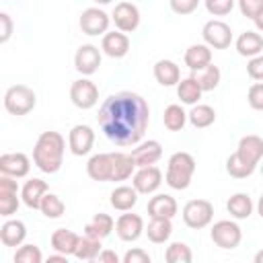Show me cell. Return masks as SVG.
I'll return each instance as SVG.
<instances>
[{"label":"cell","instance_id":"1","mask_svg":"<svg viewBox=\"0 0 263 263\" xmlns=\"http://www.w3.org/2000/svg\"><path fill=\"white\" fill-rule=\"evenodd\" d=\"M97 119L107 140L117 146H136L148 129L150 107L142 95L121 90L101 103Z\"/></svg>","mask_w":263,"mask_h":263},{"label":"cell","instance_id":"2","mask_svg":"<svg viewBox=\"0 0 263 263\" xmlns=\"http://www.w3.org/2000/svg\"><path fill=\"white\" fill-rule=\"evenodd\" d=\"M64 152H66V140L60 132H43L33 148V162L41 173L53 175L62 168L64 162Z\"/></svg>","mask_w":263,"mask_h":263},{"label":"cell","instance_id":"3","mask_svg":"<svg viewBox=\"0 0 263 263\" xmlns=\"http://www.w3.org/2000/svg\"><path fill=\"white\" fill-rule=\"evenodd\" d=\"M193 173H195V158L189 154V152H175L168 162H166V175H164V181L171 189H177V191H183L191 185V179H193Z\"/></svg>","mask_w":263,"mask_h":263},{"label":"cell","instance_id":"4","mask_svg":"<svg viewBox=\"0 0 263 263\" xmlns=\"http://www.w3.org/2000/svg\"><path fill=\"white\" fill-rule=\"evenodd\" d=\"M35 105H37V95L27 84H12L4 92V109L10 115H16V117L27 115L35 109Z\"/></svg>","mask_w":263,"mask_h":263},{"label":"cell","instance_id":"5","mask_svg":"<svg viewBox=\"0 0 263 263\" xmlns=\"http://www.w3.org/2000/svg\"><path fill=\"white\" fill-rule=\"evenodd\" d=\"M212 218H214V205L208 199H191L183 205V222L193 230H201L210 226Z\"/></svg>","mask_w":263,"mask_h":263},{"label":"cell","instance_id":"6","mask_svg":"<svg viewBox=\"0 0 263 263\" xmlns=\"http://www.w3.org/2000/svg\"><path fill=\"white\" fill-rule=\"evenodd\" d=\"M210 236L220 249H236L242 240V230L234 220H218L214 222Z\"/></svg>","mask_w":263,"mask_h":263},{"label":"cell","instance_id":"7","mask_svg":"<svg viewBox=\"0 0 263 263\" xmlns=\"http://www.w3.org/2000/svg\"><path fill=\"white\" fill-rule=\"evenodd\" d=\"M201 37H203V43L210 45L212 49H226L232 43V29L224 21L212 18L203 25Z\"/></svg>","mask_w":263,"mask_h":263},{"label":"cell","instance_id":"8","mask_svg":"<svg viewBox=\"0 0 263 263\" xmlns=\"http://www.w3.org/2000/svg\"><path fill=\"white\" fill-rule=\"evenodd\" d=\"M70 101L82 111L92 109L99 103V86L88 78H78L70 86Z\"/></svg>","mask_w":263,"mask_h":263},{"label":"cell","instance_id":"9","mask_svg":"<svg viewBox=\"0 0 263 263\" xmlns=\"http://www.w3.org/2000/svg\"><path fill=\"white\" fill-rule=\"evenodd\" d=\"M80 29L84 35H90V37H97V35H105L109 25H111V16L99 8V6H90V8H84L82 14H80Z\"/></svg>","mask_w":263,"mask_h":263},{"label":"cell","instance_id":"10","mask_svg":"<svg viewBox=\"0 0 263 263\" xmlns=\"http://www.w3.org/2000/svg\"><path fill=\"white\" fill-rule=\"evenodd\" d=\"M18 185L10 175H0V216L10 218L18 210Z\"/></svg>","mask_w":263,"mask_h":263},{"label":"cell","instance_id":"11","mask_svg":"<svg viewBox=\"0 0 263 263\" xmlns=\"http://www.w3.org/2000/svg\"><path fill=\"white\" fill-rule=\"evenodd\" d=\"M111 21L115 23L117 31L134 33V31L140 27V10H138V6L132 4V2H119V4H115V8H113Z\"/></svg>","mask_w":263,"mask_h":263},{"label":"cell","instance_id":"12","mask_svg":"<svg viewBox=\"0 0 263 263\" xmlns=\"http://www.w3.org/2000/svg\"><path fill=\"white\" fill-rule=\"evenodd\" d=\"M92 144H95V132L90 125H84V123H78L70 129L68 134V148L74 156H86L90 150H92Z\"/></svg>","mask_w":263,"mask_h":263},{"label":"cell","instance_id":"13","mask_svg":"<svg viewBox=\"0 0 263 263\" xmlns=\"http://www.w3.org/2000/svg\"><path fill=\"white\" fill-rule=\"evenodd\" d=\"M132 185L136 187L138 193L150 195V193H154L162 185V173L154 164H150V166H138V171L132 177Z\"/></svg>","mask_w":263,"mask_h":263},{"label":"cell","instance_id":"14","mask_svg":"<svg viewBox=\"0 0 263 263\" xmlns=\"http://www.w3.org/2000/svg\"><path fill=\"white\" fill-rule=\"evenodd\" d=\"M101 66V49L92 43H84L76 49L74 53V68L82 74V76H90L99 70Z\"/></svg>","mask_w":263,"mask_h":263},{"label":"cell","instance_id":"15","mask_svg":"<svg viewBox=\"0 0 263 263\" xmlns=\"http://www.w3.org/2000/svg\"><path fill=\"white\" fill-rule=\"evenodd\" d=\"M115 232L121 240L125 242H134L142 236V232H146L144 228V220L140 214H121L117 220H115Z\"/></svg>","mask_w":263,"mask_h":263},{"label":"cell","instance_id":"16","mask_svg":"<svg viewBox=\"0 0 263 263\" xmlns=\"http://www.w3.org/2000/svg\"><path fill=\"white\" fill-rule=\"evenodd\" d=\"M31 171V160L25 152H6L0 156V175H10L14 179L27 177Z\"/></svg>","mask_w":263,"mask_h":263},{"label":"cell","instance_id":"17","mask_svg":"<svg viewBox=\"0 0 263 263\" xmlns=\"http://www.w3.org/2000/svg\"><path fill=\"white\" fill-rule=\"evenodd\" d=\"M86 175L92 181H99V183L111 181V177H113V158H111V152L92 154L88 158V162H86Z\"/></svg>","mask_w":263,"mask_h":263},{"label":"cell","instance_id":"18","mask_svg":"<svg viewBox=\"0 0 263 263\" xmlns=\"http://www.w3.org/2000/svg\"><path fill=\"white\" fill-rule=\"evenodd\" d=\"M129 154H132L136 166H150L162 158V146L158 140H146V142L136 144Z\"/></svg>","mask_w":263,"mask_h":263},{"label":"cell","instance_id":"19","mask_svg":"<svg viewBox=\"0 0 263 263\" xmlns=\"http://www.w3.org/2000/svg\"><path fill=\"white\" fill-rule=\"evenodd\" d=\"M101 49L105 55L113 58V60H119V58H125L127 51H129V37L123 33V31H107L103 35V41H101Z\"/></svg>","mask_w":263,"mask_h":263},{"label":"cell","instance_id":"20","mask_svg":"<svg viewBox=\"0 0 263 263\" xmlns=\"http://www.w3.org/2000/svg\"><path fill=\"white\" fill-rule=\"evenodd\" d=\"M179 212L177 199L168 193H156L154 197H150L148 201V216L150 218H175Z\"/></svg>","mask_w":263,"mask_h":263},{"label":"cell","instance_id":"21","mask_svg":"<svg viewBox=\"0 0 263 263\" xmlns=\"http://www.w3.org/2000/svg\"><path fill=\"white\" fill-rule=\"evenodd\" d=\"M236 154L242 156L247 162L251 164H259L261 158H263V138L261 136H255V134H249V136H242L238 140V148H236Z\"/></svg>","mask_w":263,"mask_h":263},{"label":"cell","instance_id":"22","mask_svg":"<svg viewBox=\"0 0 263 263\" xmlns=\"http://www.w3.org/2000/svg\"><path fill=\"white\" fill-rule=\"evenodd\" d=\"M183 60H185V66H187L191 72L203 70L205 66L212 64V47L205 45V43H193V45L187 47Z\"/></svg>","mask_w":263,"mask_h":263},{"label":"cell","instance_id":"23","mask_svg":"<svg viewBox=\"0 0 263 263\" xmlns=\"http://www.w3.org/2000/svg\"><path fill=\"white\" fill-rule=\"evenodd\" d=\"M47 183L43 181V179H29L25 185H23V189H21V199H23V203L27 205V208H31V210H39V205H41V199H43V195L47 193Z\"/></svg>","mask_w":263,"mask_h":263},{"label":"cell","instance_id":"24","mask_svg":"<svg viewBox=\"0 0 263 263\" xmlns=\"http://www.w3.org/2000/svg\"><path fill=\"white\" fill-rule=\"evenodd\" d=\"M27 238V226L21 220H6L0 226V242L4 247H21Z\"/></svg>","mask_w":263,"mask_h":263},{"label":"cell","instance_id":"25","mask_svg":"<svg viewBox=\"0 0 263 263\" xmlns=\"http://www.w3.org/2000/svg\"><path fill=\"white\" fill-rule=\"evenodd\" d=\"M138 191H136V187L132 185H119V187H115L113 191H111V195H109V201H111V208L113 210H117V212H129L136 203H138Z\"/></svg>","mask_w":263,"mask_h":263},{"label":"cell","instance_id":"26","mask_svg":"<svg viewBox=\"0 0 263 263\" xmlns=\"http://www.w3.org/2000/svg\"><path fill=\"white\" fill-rule=\"evenodd\" d=\"M51 249L55 253H62V255H74L76 247H78V240H80V234H76L74 230H68V228H58L53 230L51 234Z\"/></svg>","mask_w":263,"mask_h":263},{"label":"cell","instance_id":"27","mask_svg":"<svg viewBox=\"0 0 263 263\" xmlns=\"http://www.w3.org/2000/svg\"><path fill=\"white\" fill-rule=\"evenodd\" d=\"M154 78L160 86H177L181 80V70L173 60H158L154 64Z\"/></svg>","mask_w":263,"mask_h":263},{"label":"cell","instance_id":"28","mask_svg":"<svg viewBox=\"0 0 263 263\" xmlns=\"http://www.w3.org/2000/svg\"><path fill=\"white\" fill-rule=\"evenodd\" d=\"M115 228V220L109 216V214H95L86 224H84V234L88 236H95V238H107L111 234V230Z\"/></svg>","mask_w":263,"mask_h":263},{"label":"cell","instance_id":"29","mask_svg":"<svg viewBox=\"0 0 263 263\" xmlns=\"http://www.w3.org/2000/svg\"><path fill=\"white\" fill-rule=\"evenodd\" d=\"M234 45H236L238 55H242V58H255V55H259L263 51V37L259 33H255V31H245V33L238 35V39H236Z\"/></svg>","mask_w":263,"mask_h":263},{"label":"cell","instance_id":"30","mask_svg":"<svg viewBox=\"0 0 263 263\" xmlns=\"http://www.w3.org/2000/svg\"><path fill=\"white\" fill-rule=\"evenodd\" d=\"M201 95H203V90H201V86H199V82L195 80L193 74L187 76V78H183V80H179V84H177V97L181 99L183 105H191V107L197 105L199 99H201Z\"/></svg>","mask_w":263,"mask_h":263},{"label":"cell","instance_id":"31","mask_svg":"<svg viewBox=\"0 0 263 263\" xmlns=\"http://www.w3.org/2000/svg\"><path fill=\"white\" fill-rule=\"evenodd\" d=\"M253 199L249 197V193H234L228 197L226 201V210L232 218L236 220H247L251 214H253Z\"/></svg>","mask_w":263,"mask_h":263},{"label":"cell","instance_id":"32","mask_svg":"<svg viewBox=\"0 0 263 263\" xmlns=\"http://www.w3.org/2000/svg\"><path fill=\"white\" fill-rule=\"evenodd\" d=\"M146 234H148V240L154 242V245L166 242L171 238V234H173V222H171V218H150L148 228H146Z\"/></svg>","mask_w":263,"mask_h":263},{"label":"cell","instance_id":"33","mask_svg":"<svg viewBox=\"0 0 263 263\" xmlns=\"http://www.w3.org/2000/svg\"><path fill=\"white\" fill-rule=\"evenodd\" d=\"M111 158H113V177H111V181H125L134 175V168H138L132 154H127V152H111Z\"/></svg>","mask_w":263,"mask_h":263},{"label":"cell","instance_id":"34","mask_svg":"<svg viewBox=\"0 0 263 263\" xmlns=\"http://www.w3.org/2000/svg\"><path fill=\"white\" fill-rule=\"evenodd\" d=\"M187 119L193 127L197 129H203V127H210L214 121H216V111L214 107L210 105H203V103H197L191 107V111L187 113Z\"/></svg>","mask_w":263,"mask_h":263},{"label":"cell","instance_id":"35","mask_svg":"<svg viewBox=\"0 0 263 263\" xmlns=\"http://www.w3.org/2000/svg\"><path fill=\"white\" fill-rule=\"evenodd\" d=\"M101 251H103L101 238H95V236L84 234V236H80V240H78V247H76V251H74V257L80 259V261H95Z\"/></svg>","mask_w":263,"mask_h":263},{"label":"cell","instance_id":"36","mask_svg":"<svg viewBox=\"0 0 263 263\" xmlns=\"http://www.w3.org/2000/svg\"><path fill=\"white\" fill-rule=\"evenodd\" d=\"M187 121H189V119H187L185 109H183L181 105H177V103L168 105V107L164 109V113H162V123H164V127H166L168 132H181Z\"/></svg>","mask_w":263,"mask_h":263},{"label":"cell","instance_id":"37","mask_svg":"<svg viewBox=\"0 0 263 263\" xmlns=\"http://www.w3.org/2000/svg\"><path fill=\"white\" fill-rule=\"evenodd\" d=\"M255 164H251V162H247L242 156H238L236 152L234 154H230L228 156V160H226V173L230 175V177H234V179H247V177H251L253 173H255Z\"/></svg>","mask_w":263,"mask_h":263},{"label":"cell","instance_id":"38","mask_svg":"<svg viewBox=\"0 0 263 263\" xmlns=\"http://www.w3.org/2000/svg\"><path fill=\"white\" fill-rule=\"evenodd\" d=\"M39 210H41V214H43L45 218L55 220V218H62V216H64V212H66V203L62 201L60 195L47 191V193L43 195V199H41Z\"/></svg>","mask_w":263,"mask_h":263},{"label":"cell","instance_id":"39","mask_svg":"<svg viewBox=\"0 0 263 263\" xmlns=\"http://www.w3.org/2000/svg\"><path fill=\"white\" fill-rule=\"evenodd\" d=\"M193 76H195V80L199 82L201 90L205 92V90H214V88L220 84L222 72H220V68H218V66L210 64V66H205L203 70H197V72H193Z\"/></svg>","mask_w":263,"mask_h":263},{"label":"cell","instance_id":"40","mask_svg":"<svg viewBox=\"0 0 263 263\" xmlns=\"http://www.w3.org/2000/svg\"><path fill=\"white\" fill-rule=\"evenodd\" d=\"M164 259L168 263H191L193 261V253L189 249V245L177 240V242H171L164 251Z\"/></svg>","mask_w":263,"mask_h":263},{"label":"cell","instance_id":"41","mask_svg":"<svg viewBox=\"0 0 263 263\" xmlns=\"http://www.w3.org/2000/svg\"><path fill=\"white\" fill-rule=\"evenodd\" d=\"M43 255L39 251L37 245L29 242V245H21L14 253V263H41Z\"/></svg>","mask_w":263,"mask_h":263},{"label":"cell","instance_id":"42","mask_svg":"<svg viewBox=\"0 0 263 263\" xmlns=\"http://www.w3.org/2000/svg\"><path fill=\"white\" fill-rule=\"evenodd\" d=\"M203 4H205V10L210 14H214V16H226V14L232 12L236 0H203Z\"/></svg>","mask_w":263,"mask_h":263},{"label":"cell","instance_id":"43","mask_svg":"<svg viewBox=\"0 0 263 263\" xmlns=\"http://www.w3.org/2000/svg\"><path fill=\"white\" fill-rule=\"evenodd\" d=\"M247 101H249L251 109H255V111H263V82H255V84L249 86Z\"/></svg>","mask_w":263,"mask_h":263},{"label":"cell","instance_id":"44","mask_svg":"<svg viewBox=\"0 0 263 263\" xmlns=\"http://www.w3.org/2000/svg\"><path fill=\"white\" fill-rule=\"evenodd\" d=\"M242 16L247 18H255L261 10H263V0H236Z\"/></svg>","mask_w":263,"mask_h":263},{"label":"cell","instance_id":"45","mask_svg":"<svg viewBox=\"0 0 263 263\" xmlns=\"http://www.w3.org/2000/svg\"><path fill=\"white\" fill-rule=\"evenodd\" d=\"M199 2L201 0H168V4H171V10L173 12H177V14H191L197 6H199Z\"/></svg>","mask_w":263,"mask_h":263},{"label":"cell","instance_id":"46","mask_svg":"<svg viewBox=\"0 0 263 263\" xmlns=\"http://www.w3.org/2000/svg\"><path fill=\"white\" fill-rule=\"evenodd\" d=\"M247 74L257 80V82H263V55H255V58H249V64H247Z\"/></svg>","mask_w":263,"mask_h":263},{"label":"cell","instance_id":"47","mask_svg":"<svg viewBox=\"0 0 263 263\" xmlns=\"http://www.w3.org/2000/svg\"><path fill=\"white\" fill-rule=\"evenodd\" d=\"M123 263H150V255L144 249H129L123 255Z\"/></svg>","mask_w":263,"mask_h":263},{"label":"cell","instance_id":"48","mask_svg":"<svg viewBox=\"0 0 263 263\" xmlns=\"http://www.w3.org/2000/svg\"><path fill=\"white\" fill-rule=\"evenodd\" d=\"M0 25H2V31H0V43H6L12 35V18L8 12H0Z\"/></svg>","mask_w":263,"mask_h":263},{"label":"cell","instance_id":"49","mask_svg":"<svg viewBox=\"0 0 263 263\" xmlns=\"http://www.w3.org/2000/svg\"><path fill=\"white\" fill-rule=\"evenodd\" d=\"M99 263H119V255L115 251H109V249H103L97 257Z\"/></svg>","mask_w":263,"mask_h":263},{"label":"cell","instance_id":"50","mask_svg":"<svg viewBox=\"0 0 263 263\" xmlns=\"http://www.w3.org/2000/svg\"><path fill=\"white\" fill-rule=\"evenodd\" d=\"M66 261H68V255H62V253H55V255L47 257V263H66Z\"/></svg>","mask_w":263,"mask_h":263},{"label":"cell","instance_id":"51","mask_svg":"<svg viewBox=\"0 0 263 263\" xmlns=\"http://www.w3.org/2000/svg\"><path fill=\"white\" fill-rule=\"evenodd\" d=\"M253 23H255L257 31H259V33H263V10H261V12H259V14L253 18Z\"/></svg>","mask_w":263,"mask_h":263},{"label":"cell","instance_id":"52","mask_svg":"<svg viewBox=\"0 0 263 263\" xmlns=\"http://www.w3.org/2000/svg\"><path fill=\"white\" fill-rule=\"evenodd\" d=\"M257 214L263 218V193H261V197H259V201H257Z\"/></svg>","mask_w":263,"mask_h":263},{"label":"cell","instance_id":"53","mask_svg":"<svg viewBox=\"0 0 263 263\" xmlns=\"http://www.w3.org/2000/svg\"><path fill=\"white\" fill-rule=\"evenodd\" d=\"M255 263H263V249L255 253Z\"/></svg>","mask_w":263,"mask_h":263},{"label":"cell","instance_id":"54","mask_svg":"<svg viewBox=\"0 0 263 263\" xmlns=\"http://www.w3.org/2000/svg\"><path fill=\"white\" fill-rule=\"evenodd\" d=\"M92 2H95V4H101V6H103V4H109L111 0H92Z\"/></svg>","mask_w":263,"mask_h":263},{"label":"cell","instance_id":"55","mask_svg":"<svg viewBox=\"0 0 263 263\" xmlns=\"http://www.w3.org/2000/svg\"><path fill=\"white\" fill-rule=\"evenodd\" d=\"M261 175H263V164H261Z\"/></svg>","mask_w":263,"mask_h":263}]
</instances>
